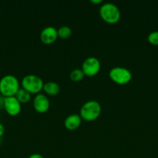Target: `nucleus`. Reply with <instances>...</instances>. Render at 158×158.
<instances>
[{
	"mask_svg": "<svg viewBox=\"0 0 158 158\" xmlns=\"http://www.w3.org/2000/svg\"><path fill=\"white\" fill-rule=\"evenodd\" d=\"M20 89V83L16 77L7 74L0 79V93L5 97L15 96Z\"/></svg>",
	"mask_w": 158,
	"mask_h": 158,
	"instance_id": "f257e3e1",
	"label": "nucleus"
},
{
	"mask_svg": "<svg viewBox=\"0 0 158 158\" xmlns=\"http://www.w3.org/2000/svg\"><path fill=\"white\" fill-rule=\"evenodd\" d=\"M102 106L96 100H89L82 105L80 110L81 119L87 121H93L100 116Z\"/></svg>",
	"mask_w": 158,
	"mask_h": 158,
	"instance_id": "f03ea898",
	"label": "nucleus"
},
{
	"mask_svg": "<svg viewBox=\"0 0 158 158\" xmlns=\"http://www.w3.org/2000/svg\"><path fill=\"white\" fill-rule=\"evenodd\" d=\"M99 14L102 19L107 23L113 24L120 19V10L117 6L111 2L104 3L101 6Z\"/></svg>",
	"mask_w": 158,
	"mask_h": 158,
	"instance_id": "7ed1b4c3",
	"label": "nucleus"
},
{
	"mask_svg": "<svg viewBox=\"0 0 158 158\" xmlns=\"http://www.w3.org/2000/svg\"><path fill=\"white\" fill-rule=\"evenodd\" d=\"M43 80L34 74H28L22 80V86L30 94H39L43 88Z\"/></svg>",
	"mask_w": 158,
	"mask_h": 158,
	"instance_id": "20e7f679",
	"label": "nucleus"
},
{
	"mask_svg": "<svg viewBox=\"0 0 158 158\" xmlns=\"http://www.w3.org/2000/svg\"><path fill=\"white\" fill-rule=\"evenodd\" d=\"M109 77L115 83L120 85L128 83L132 79V73L128 69L121 66L112 68L109 71Z\"/></svg>",
	"mask_w": 158,
	"mask_h": 158,
	"instance_id": "39448f33",
	"label": "nucleus"
},
{
	"mask_svg": "<svg viewBox=\"0 0 158 158\" xmlns=\"http://www.w3.org/2000/svg\"><path fill=\"white\" fill-rule=\"evenodd\" d=\"M101 69V63L96 57L91 56L85 59L82 63L81 69L85 76L94 77L97 75Z\"/></svg>",
	"mask_w": 158,
	"mask_h": 158,
	"instance_id": "423d86ee",
	"label": "nucleus"
},
{
	"mask_svg": "<svg viewBox=\"0 0 158 158\" xmlns=\"http://www.w3.org/2000/svg\"><path fill=\"white\" fill-rule=\"evenodd\" d=\"M3 105L6 113L10 116H16L21 111V103L16 99L15 96L5 97Z\"/></svg>",
	"mask_w": 158,
	"mask_h": 158,
	"instance_id": "0eeeda50",
	"label": "nucleus"
},
{
	"mask_svg": "<svg viewBox=\"0 0 158 158\" xmlns=\"http://www.w3.org/2000/svg\"><path fill=\"white\" fill-rule=\"evenodd\" d=\"M33 107L38 113H46L50 108V100L46 95L37 94L33 99Z\"/></svg>",
	"mask_w": 158,
	"mask_h": 158,
	"instance_id": "6e6552de",
	"label": "nucleus"
},
{
	"mask_svg": "<svg viewBox=\"0 0 158 158\" xmlns=\"http://www.w3.org/2000/svg\"><path fill=\"white\" fill-rule=\"evenodd\" d=\"M40 40L45 44H51L58 37L57 29L54 26H46L40 32Z\"/></svg>",
	"mask_w": 158,
	"mask_h": 158,
	"instance_id": "1a4fd4ad",
	"label": "nucleus"
},
{
	"mask_svg": "<svg viewBox=\"0 0 158 158\" xmlns=\"http://www.w3.org/2000/svg\"><path fill=\"white\" fill-rule=\"evenodd\" d=\"M81 117L78 114H71L65 118L64 126L69 131H74L77 129L81 124Z\"/></svg>",
	"mask_w": 158,
	"mask_h": 158,
	"instance_id": "9d476101",
	"label": "nucleus"
},
{
	"mask_svg": "<svg viewBox=\"0 0 158 158\" xmlns=\"http://www.w3.org/2000/svg\"><path fill=\"white\" fill-rule=\"evenodd\" d=\"M43 89L48 95L55 96L60 93V87L58 83H57L56 82L49 81L44 83Z\"/></svg>",
	"mask_w": 158,
	"mask_h": 158,
	"instance_id": "9b49d317",
	"label": "nucleus"
},
{
	"mask_svg": "<svg viewBox=\"0 0 158 158\" xmlns=\"http://www.w3.org/2000/svg\"><path fill=\"white\" fill-rule=\"evenodd\" d=\"M15 97H16V99L20 103H25L29 101L31 98V94L23 88H20L15 94Z\"/></svg>",
	"mask_w": 158,
	"mask_h": 158,
	"instance_id": "f8f14e48",
	"label": "nucleus"
},
{
	"mask_svg": "<svg viewBox=\"0 0 158 158\" xmlns=\"http://www.w3.org/2000/svg\"><path fill=\"white\" fill-rule=\"evenodd\" d=\"M71 34H72V30H71V29L69 26H63L57 29V35H58V37L64 39V40L69 38L71 35Z\"/></svg>",
	"mask_w": 158,
	"mask_h": 158,
	"instance_id": "ddd939ff",
	"label": "nucleus"
},
{
	"mask_svg": "<svg viewBox=\"0 0 158 158\" xmlns=\"http://www.w3.org/2000/svg\"><path fill=\"white\" fill-rule=\"evenodd\" d=\"M85 73L81 69H74L70 73V78L74 82H79L84 78Z\"/></svg>",
	"mask_w": 158,
	"mask_h": 158,
	"instance_id": "4468645a",
	"label": "nucleus"
},
{
	"mask_svg": "<svg viewBox=\"0 0 158 158\" xmlns=\"http://www.w3.org/2000/svg\"><path fill=\"white\" fill-rule=\"evenodd\" d=\"M147 40L150 44L158 46V31H153L147 36Z\"/></svg>",
	"mask_w": 158,
	"mask_h": 158,
	"instance_id": "2eb2a0df",
	"label": "nucleus"
},
{
	"mask_svg": "<svg viewBox=\"0 0 158 158\" xmlns=\"http://www.w3.org/2000/svg\"><path fill=\"white\" fill-rule=\"evenodd\" d=\"M28 158H44V157L40 154H31V155Z\"/></svg>",
	"mask_w": 158,
	"mask_h": 158,
	"instance_id": "dca6fc26",
	"label": "nucleus"
},
{
	"mask_svg": "<svg viewBox=\"0 0 158 158\" xmlns=\"http://www.w3.org/2000/svg\"><path fill=\"white\" fill-rule=\"evenodd\" d=\"M5 132V127L4 126H3L2 124L1 123H0V137H2V136L3 135V134H4Z\"/></svg>",
	"mask_w": 158,
	"mask_h": 158,
	"instance_id": "f3484780",
	"label": "nucleus"
},
{
	"mask_svg": "<svg viewBox=\"0 0 158 158\" xmlns=\"http://www.w3.org/2000/svg\"><path fill=\"white\" fill-rule=\"evenodd\" d=\"M91 2L94 3V4H100V3H102V0H91Z\"/></svg>",
	"mask_w": 158,
	"mask_h": 158,
	"instance_id": "a211bd4d",
	"label": "nucleus"
}]
</instances>
